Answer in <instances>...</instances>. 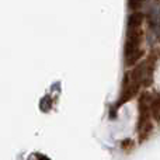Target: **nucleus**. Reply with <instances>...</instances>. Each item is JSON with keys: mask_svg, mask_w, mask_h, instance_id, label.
<instances>
[{"mask_svg": "<svg viewBox=\"0 0 160 160\" xmlns=\"http://www.w3.org/2000/svg\"><path fill=\"white\" fill-rule=\"evenodd\" d=\"M142 41H143V30L141 28L128 30L127 41H125L124 47V56L127 66H132L142 59L143 56V51L141 49Z\"/></svg>", "mask_w": 160, "mask_h": 160, "instance_id": "obj_1", "label": "nucleus"}, {"mask_svg": "<svg viewBox=\"0 0 160 160\" xmlns=\"http://www.w3.org/2000/svg\"><path fill=\"white\" fill-rule=\"evenodd\" d=\"M145 16L139 11H133L129 17H128V30H135V28H141L142 22H143Z\"/></svg>", "mask_w": 160, "mask_h": 160, "instance_id": "obj_2", "label": "nucleus"}, {"mask_svg": "<svg viewBox=\"0 0 160 160\" xmlns=\"http://www.w3.org/2000/svg\"><path fill=\"white\" fill-rule=\"evenodd\" d=\"M150 115L155 121H160V96L155 97L150 104Z\"/></svg>", "mask_w": 160, "mask_h": 160, "instance_id": "obj_3", "label": "nucleus"}, {"mask_svg": "<svg viewBox=\"0 0 160 160\" xmlns=\"http://www.w3.org/2000/svg\"><path fill=\"white\" fill-rule=\"evenodd\" d=\"M142 3H143V0H128V4H129V8L133 11H136L139 7L142 6Z\"/></svg>", "mask_w": 160, "mask_h": 160, "instance_id": "obj_4", "label": "nucleus"}, {"mask_svg": "<svg viewBox=\"0 0 160 160\" xmlns=\"http://www.w3.org/2000/svg\"><path fill=\"white\" fill-rule=\"evenodd\" d=\"M121 148H122V149H124V150L132 149V148H133V141H131V139H125V141H122Z\"/></svg>", "mask_w": 160, "mask_h": 160, "instance_id": "obj_5", "label": "nucleus"}]
</instances>
